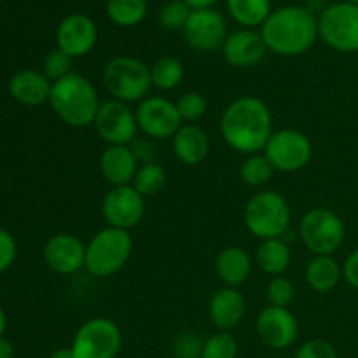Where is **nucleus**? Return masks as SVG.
<instances>
[{
  "mask_svg": "<svg viewBox=\"0 0 358 358\" xmlns=\"http://www.w3.org/2000/svg\"><path fill=\"white\" fill-rule=\"evenodd\" d=\"M49 103L55 114L72 128L93 124L101 105L94 84L87 77L73 72L52 83Z\"/></svg>",
  "mask_w": 358,
  "mask_h": 358,
  "instance_id": "7ed1b4c3",
  "label": "nucleus"
},
{
  "mask_svg": "<svg viewBox=\"0 0 358 358\" xmlns=\"http://www.w3.org/2000/svg\"><path fill=\"white\" fill-rule=\"evenodd\" d=\"M203 343L198 336L184 334L175 343V355L177 358H201Z\"/></svg>",
  "mask_w": 358,
  "mask_h": 358,
  "instance_id": "e433bc0d",
  "label": "nucleus"
},
{
  "mask_svg": "<svg viewBox=\"0 0 358 358\" xmlns=\"http://www.w3.org/2000/svg\"><path fill=\"white\" fill-rule=\"evenodd\" d=\"M247 313V303L241 292L234 287H224L217 290L208 304V315L212 324L220 331H231L243 320Z\"/></svg>",
  "mask_w": 358,
  "mask_h": 358,
  "instance_id": "aec40b11",
  "label": "nucleus"
},
{
  "mask_svg": "<svg viewBox=\"0 0 358 358\" xmlns=\"http://www.w3.org/2000/svg\"><path fill=\"white\" fill-rule=\"evenodd\" d=\"M261 35L269 51L280 56H299L317 41L318 17L304 7H282L269 14Z\"/></svg>",
  "mask_w": 358,
  "mask_h": 358,
  "instance_id": "f03ea898",
  "label": "nucleus"
},
{
  "mask_svg": "<svg viewBox=\"0 0 358 358\" xmlns=\"http://www.w3.org/2000/svg\"><path fill=\"white\" fill-rule=\"evenodd\" d=\"M275 168L268 161L264 154H250L247 159L241 164V180L252 187H261V185L268 184L273 177Z\"/></svg>",
  "mask_w": 358,
  "mask_h": 358,
  "instance_id": "c756f323",
  "label": "nucleus"
},
{
  "mask_svg": "<svg viewBox=\"0 0 358 358\" xmlns=\"http://www.w3.org/2000/svg\"><path fill=\"white\" fill-rule=\"evenodd\" d=\"M49 358H76L72 348H58L49 355Z\"/></svg>",
  "mask_w": 358,
  "mask_h": 358,
  "instance_id": "79ce46f5",
  "label": "nucleus"
},
{
  "mask_svg": "<svg viewBox=\"0 0 358 358\" xmlns=\"http://www.w3.org/2000/svg\"><path fill=\"white\" fill-rule=\"evenodd\" d=\"M184 2L187 3L192 10H198V9H212V6L217 2V0H184Z\"/></svg>",
  "mask_w": 358,
  "mask_h": 358,
  "instance_id": "ea45409f",
  "label": "nucleus"
},
{
  "mask_svg": "<svg viewBox=\"0 0 358 358\" xmlns=\"http://www.w3.org/2000/svg\"><path fill=\"white\" fill-rule=\"evenodd\" d=\"M16 259V241L9 231L0 227V273L9 269Z\"/></svg>",
  "mask_w": 358,
  "mask_h": 358,
  "instance_id": "4c0bfd02",
  "label": "nucleus"
},
{
  "mask_svg": "<svg viewBox=\"0 0 358 358\" xmlns=\"http://www.w3.org/2000/svg\"><path fill=\"white\" fill-rule=\"evenodd\" d=\"M345 222L329 208H313L301 219L299 236L315 255H332L345 241Z\"/></svg>",
  "mask_w": 358,
  "mask_h": 358,
  "instance_id": "0eeeda50",
  "label": "nucleus"
},
{
  "mask_svg": "<svg viewBox=\"0 0 358 358\" xmlns=\"http://www.w3.org/2000/svg\"><path fill=\"white\" fill-rule=\"evenodd\" d=\"M343 269L332 255H315L306 266V282L315 292H331L339 283Z\"/></svg>",
  "mask_w": 358,
  "mask_h": 358,
  "instance_id": "b1692460",
  "label": "nucleus"
},
{
  "mask_svg": "<svg viewBox=\"0 0 358 358\" xmlns=\"http://www.w3.org/2000/svg\"><path fill=\"white\" fill-rule=\"evenodd\" d=\"M296 358H338L334 346L322 339H311L297 350Z\"/></svg>",
  "mask_w": 358,
  "mask_h": 358,
  "instance_id": "c9c22d12",
  "label": "nucleus"
},
{
  "mask_svg": "<svg viewBox=\"0 0 358 358\" xmlns=\"http://www.w3.org/2000/svg\"><path fill=\"white\" fill-rule=\"evenodd\" d=\"M98 31L93 20L84 14H70L59 23L56 31L58 48L70 58L86 56L96 44Z\"/></svg>",
  "mask_w": 358,
  "mask_h": 358,
  "instance_id": "f3484780",
  "label": "nucleus"
},
{
  "mask_svg": "<svg viewBox=\"0 0 358 358\" xmlns=\"http://www.w3.org/2000/svg\"><path fill=\"white\" fill-rule=\"evenodd\" d=\"M175 105H177L182 121L189 122V124H194L196 121H199L206 112V98L198 91L184 93Z\"/></svg>",
  "mask_w": 358,
  "mask_h": 358,
  "instance_id": "2f4dec72",
  "label": "nucleus"
},
{
  "mask_svg": "<svg viewBox=\"0 0 358 358\" xmlns=\"http://www.w3.org/2000/svg\"><path fill=\"white\" fill-rule=\"evenodd\" d=\"M318 35L336 51H358V6L339 2L329 6L318 17Z\"/></svg>",
  "mask_w": 358,
  "mask_h": 358,
  "instance_id": "1a4fd4ad",
  "label": "nucleus"
},
{
  "mask_svg": "<svg viewBox=\"0 0 358 358\" xmlns=\"http://www.w3.org/2000/svg\"><path fill=\"white\" fill-rule=\"evenodd\" d=\"M14 348L6 338H0V358H13Z\"/></svg>",
  "mask_w": 358,
  "mask_h": 358,
  "instance_id": "a19ab883",
  "label": "nucleus"
},
{
  "mask_svg": "<svg viewBox=\"0 0 358 358\" xmlns=\"http://www.w3.org/2000/svg\"><path fill=\"white\" fill-rule=\"evenodd\" d=\"M220 131L231 149L248 156L257 154L273 135L271 112L259 98L241 96L224 110Z\"/></svg>",
  "mask_w": 358,
  "mask_h": 358,
  "instance_id": "f257e3e1",
  "label": "nucleus"
},
{
  "mask_svg": "<svg viewBox=\"0 0 358 358\" xmlns=\"http://www.w3.org/2000/svg\"><path fill=\"white\" fill-rule=\"evenodd\" d=\"M145 213V198L133 185L112 187L101 203V215L108 227L129 231L138 226Z\"/></svg>",
  "mask_w": 358,
  "mask_h": 358,
  "instance_id": "f8f14e48",
  "label": "nucleus"
},
{
  "mask_svg": "<svg viewBox=\"0 0 358 358\" xmlns=\"http://www.w3.org/2000/svg\"><path fill=\"white\" fill-rule=\"evenodd\" d=\"M131 185L143 198L156 196L166 185V171H164V168L161 164L154 163V161L140 164Z\"/></svg>",
  "mask_w": 358,
  "mask_h": 358,
  "instance_id": "cd10ccee",
  "label": "nucleus"
},
{
  "mask_svg": "<svg viewBox=\"0 0 358 358\" xmlns=\"http://www.w3.org/2000/svg\"><path fill=\"white\" fill-rule=\"evenodd\" d=\"M150 73H152V84L157 90L170 91L182 83L184 66H182L180 59L173 58V56H163L154 63Z\"/></svg>",
  "mask_w": 358,
  "mask_h": 358,
  "instance_id": "c85d7f7f",
  "label": "nucleus"
},
{
  "mask_svg": "<svg viewBox=\"0 0 358 358\" xmlns=\"http://www.w3.org/2000/svg\"><path fill=\"white\" fill-rule=\"evenodd\" d=\"M103 86L114 100L129 103L142 101L149 96L152 84L150 69L138 58L117 56L112 58L103 69Z\"/></svg>",
  "mask_w": 358,
  "mask_h": 358,
  "instance_id": "20e7f679",
  "label": "nucleus"
},
{
  "mask_svg": "<svg viewBox=\"0 0 358 358\" xmlns=\"http://www.w3.org/2000/svg\"><path fill=\"white\" fill-rule=\"evenodd\" d=\"M93 126L108 145H131L138 131L136 114L117 100H108L100 105Z\"/></svg>",
  "mask_w": 358,
  "mask_h": 358,
  "instance_id": "9b49d317",
  "label": "nucleus"
},
{
  "mask_svg": "<svg viewBox=\"0 0 358 358\" xmlns=\"http://www.w3.org/2000/svg\"><path fill=\"white\" fill-rule=\"evenodd\" d=\"M6 325H7L6 313H3V310H2V308H0V338H2L3 331H6Z\"/></svg>",
  "mask_w": 358,
  "mask_h": 358,
  "instance_id": "37998d69",
  "label": "nucleus"
},
{
  "mask_svg": "<svg viewBox=\"0 0 358 358\" xmlns=\"http://www.w3.org/2000/svg\"><path fill=\"white\" fill-rule=\"evenodd\" d=\"M217 276L227 287H234L245 283L252 271V259L247 250L241 247H227L217 255L215 259Z\"/></svg>",
  "mask_w": 358,
  "mask_h": 358,
  "instance_id": "5701e85b",
  "label": "nucleus"
},
{
  "mask_svg": "<svg viewBox=\"0 0 358 358\" xmlns=\"http://www.w3.org/2000/svg\"><path fill=\"white\" fill-rule=\"evenodd\" d=\"M51 90L52 83L44 76V72H37L31 69L20 70L9 80L10 96L28 107H37V105L49 101Z\"/></svg>",
  "mask_w": 358,
  "mask_h": 358,
  "instance_id": "412c9836",
  "label": "nucleus"
},
{
  "mask_svg": "<svg viewBox=\"0 0 358 358\" xmlns=\"http://www.w3.org/2000/svg\"><path fill=\"white\" fill-rule=\"evenodd\" d=\"M290 208L276 191L257 192L245 208V226L259 240L282 238L289 231Z\"/></svg>",
  "mask_w": 358,
  "mask_h": 358,
  "instance_id": "423d86ee",
  "label": "nucleus"
},
{
  "mask_svg": "<svg viewBox=\"0 0 358 358\" xmlns=\"http://www.w3.org/2000/svg\"><path fill=\"white\" fill-rule=\"evenodd\" d=\"M192 9L184 0H171L170 3L161 9L159 23L168 30H182L191 16Z\"/></svg>",
  "mask_w": 358,
  "mask_h": 358,
  "instance_id": "473e14b6",
  "label": "nucleus"
},
{
  "mask_svg": "<svg viewBox=\"0 0 358 358\" xmlns=\"http://www.w3.org/2000/svg\"><path fill=\"white\" fill-rule=\"evenodd\" d=\"M290 259V248L287 241L282 238H271V240H264L257 250V264L264 273L271 276H280L289 269Z\"/></svg>",
  "mask_w": 358,
  "mask_h": 358,
  "instance_id": "393cba45",
  "label": "nucleus"
},
{
  "mask_svg": "<svg viewBox=\"0 0 358 358\" xmlns=\"http://www.w3.org/2000/svg\"><path fill=\"white\" fill-rule=\"evenodd\" d=\"M264 156L275 170L294 173L306 166L313 156V145L297 129H280L273 133L264 147Z\"/></svg>",
  "mask_w": 358,
  "mask_h": 358,
  "instance_id": "9d476101",
  "label": "nucleus"
},
{
  "mask_svg": "<svg viewBox=\"0 0 358 358\" xmlns=\"http://www.w3.org/2000/svg\"><path fill=\"white\" fill-rule=\"evenodd\" d=\"M136 122L149 138H173L182 128V117L173 101L163 96H147L136 108Z\"/></svg>",
  "mask_w": 358,
  "mask_h": 358,
  "instance_id": "ddd939ff",
  "label": "nucleus"
},
{
  "mask_svg": "<svg viewBox=\"0 0 358 358\" xmlns=\"http://www.w3.org/2000/svg\"><path fill=\"white\" fill-rule=\"evenodd\" d=\"M294 296H296V287L285 276H275L268 285V301L269 306L287 308L292 303Z\"/></svg>",
  "mask_w": 358,
  "mask_h": 358,
  "instance_id": "f704fd0d",
  "label": "nucleus"
},
{
  "mask_svg": "<svg viewBox=\"0 0 358 358\" xmlns=\"http://www.w3.org/2000/svg\"><path fill=\"white\" fill-rule=\"evenodd\" d=\"M182 34L191 48L198 51H215L226 42L227 24L217 10L198 9L191 13Z\"/></svg>",
  "mask_w": 358,
  "mask_h": 358,
  "instance_id": "4468645a",
  "label": "nucleus"
},
{
  "mask_svg": "<svg viewBox=\"0 0 358 358\" xmlns=\"http://www.w3.org/2000/svg\"><path fill=\"white\" fill-rule=\"evenodd\" d=\"M72 59L66 52L62 49H52L44 59V76L48 77L51 83L63 79V77L72 73Z\"/></svg>",
  "mask_w": 358,
  "mask_h": 358,
  "instance_id": "72a5a7b5",
  "label": "nucleus"
},
{
  "mask_svg": "<svg viewBox=\"0 0 358 358\" xmlns=\"http://www.w3.org/2000/svg\"><path fill=\"white\" fill-rule=\"evenodd\" d=\"M255 331L268 348L285 350L297 339L299 325L287 308L268 306L259 313Z\"/></svg>",
  "mask_w": 358,
  "mask_h": 358,
  "instance_id": "2eb2a0df",
  "label": "nucleus"
},
{
  "mask_svg": "<svg viewBox=\"0 0 358 358\" xmlns=\"http://www.w3.org/2000/svg\"><path fill=\"white\" fill-rule=\"evenodd\" d=\"M107 14L112 23L119 27H135L145 20V0H108Z\"/></svg>",
  "mask_w": 358,
  "mask_h": 358,
  "instance_id": "bb28decb",
  "label": "nucleus"
},
{
  "mask_svg": "<svg viewBox=\"0 0 358 358\" xmlns=\"http://www.w3.org/2000/svg\"><path fill=\"white\" fill-rule=\"evenodd\" d=\"M266 48L264 38L261 34L254 30H236L227 35L222 45L224 58L229 65L236 69H247L254 66L264 58Z\"/></svg>",
  "mask_w": 358,
  "mask_h": 358,
  "instance_id": "a211bd4d",
  "label": "nucleus"
},
{
  "mask_svg": "<svg viewBox=\"0 0 358 358\" xmlns=\"http://www.w3.org/2000/svg\"><path fill=\"white\" fill-rule=\"evenodd\" d=\"M343 276H345L346 282L353 287V289H358V248L355 252L348 255V259L345 261V266H343Z\"/></svg>",
  "mask_w": 358,
  "mask_h": 358,
  "instance_id": "58836bf2",
  "label": "nucleus"
},
{
  "mask_svg": "<svg viewBox=\"0 0 358 358\" xmlns=\"http://www.w3.org/2000/svg\"><path fill=\"white\" fill-rule=\"evenodd\" d=\"M138 166V159L129 145H108L100 157L101 175L114 187L131 185Z\"/></svg>",
  "mask_w": 358,
  "mask_h": 358,
  "instance_id": "6ab92c4d",
  "label": "nucleus"
},
{
  "mask_svg": "<svg viewBox=\"0 0 358 358\" xmlns=\"http://www.w3.org/2000/svg\"><path fill=\"white\" fill-rule=\"evenodd\" d=\"M345 2H350V3H355V6H358V0H345Z\"/></svg>",
  "mask_w": 358,
  "mask_h": 358,
  "instance_id": "c03bdc74",
  "label": "nucleus"
},
{
  "mask_svg": "<svg viewBox=\"0 0 358 358\" xmlns=\"http://www.w3.org/2000/svg\"><path fill=\"white\" fill-rule=\"evenodd\" d=\"M238 341L231 332L220 331L203 343L201 358H236Z\"/></svg>",
  "mask_w": 358,
  "mask_h": 358,
  "instance_id": "7c9ffc66",
  "label": "nucleus"
},
{
  "mask_svg": "<svg viewBox=\"0 0 358 358\" xmlns=\"http://www.w3.org/2000/svg\"><path fill=\"white\" fill-rule=\"evenodd\" d=\"M133 252L129 231L105 227L86 245V269L94 278H108L121 271Z\"/></svg>",
  "mask_w": 358,
  "mask_h": 358,
  "instance_id": "39448f33",
  "label": "nucleus"
},
{
  "mask_svg": "<svg viewBox=\"0 0 358 358\" xmlns=\"http://www.w3.org/2000/svg\"><path fill=\"white\" fill-rule=\"evenodd\" d=\"M227 9L236 23L252 28L266 23L271 14V2L269 0H227Z\"/></svg>",
  "mask_w": 358,
  "mask_h": 358,
  "instance_id": "a878e982",
  "label": "nucleus"
},
{
  "mask_svg": "<svg viewBox=\"0 0 358 358\" xmlns=\"http://www.w3.org/2000/svg\"><path fill=\"white\" fill-rule=\"evenodd\" d=\"M173 152L180 163L196 166L208 156V135L198 124H182V128L173 135Z\"/></svg>",
  "mask_w": 358,
  "mask_h": 358,
  "instance_id": "4be33fe9",
  "label": "nucleus"
},
{
  "mask_svg": "<svg viewBox=\"0 0 358 358\" xmlns=\"http://www.w3.org/2000/svg\"><path fill=\"white\" fill-rule=\"evenodd\" d=\"M44 261L58 275H76L86 268V245L73 234H55L44 247Z\"/></svg>",
  "mask_w": 358,
  "mask_h": 358,
  "instance_id": "dca6fc26",
  "label": "nucleus"
},
{
  "mask_svg": "<svg viewBox=\"0 0 358 358\" xmlns=\"http://www.w3.org/2000/svg\"><path fill=\"white\" fill-rule=\"evenodd\" d=\"M121 329L110 318H91L77 329L72 341L76 358H115L121 352Z\"/></svg>",
  "mask_w": 358,
  "mask_h": 358,
  "instance_id": "6e6552de",
  "label": "nucleus"
}]
</instances>
